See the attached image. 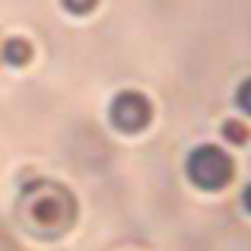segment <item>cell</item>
Listing matches in <instances>:
<instances>
[{"instance_id": "52a82bcc", "label": "cell", "mask_w": 251, "mask_h": 251, "mask_svg": "<svg viewBox=\"0 0 251 251\" xmlns=\"http://www.w3.org/2000/svg\"><path fill=\"white\" fill-rule=\"evenodd\" d=\"M99 0H61V6L70 13V16H86V13L96 10Z\"/></svg>"}, {"instance_id": "8992f818", "label": "cell", "mask_w": 251, "mask_h": 251, "mask_svg": "<svg viewBox=\"0 0 251 251\" xmlns=\"http://www.w3.org/2000/svg\"><path fill=\"white\" fill-rule=\"evenodd\" d=\"M235 105H239L242 115H248V118H251V76L239 83V89H235Z\"/></svg>"}, {"instance_id": "7a4b0ae2", "label": "cell", "mask_w": 251, "mask_h": 251, "mask_svg": "<svg viewBox=\"0 0 251 251\" xmlns=\"http://www.w3.org/2000/svg\"><path fill=\"white\" fill-rule=\"evenodd\" d=\"M184 172H188L191 184L201 191H223L235 178V162L216 143H201L188 153L184 159Z\"/></svg>"}, {"instance_id": "ba28073f", "label": "cell", "mask_w": 251, "mask_h": 251, "mask_svg": "<svg viewBox=\"0 0 251 251\" xmlns=\"http://www.w3.org/2000/svg\"><path fill=\"white\" fill-rule=\"evenodd\" d=\"M242 207L251 213V184H245V191H242Z\"/></svg>"}, {"instance_id": "277c9868", "label": "cell", "mask_w": 251, "mask_h": 251, "mask_svg": "<svg viewBox=\"0 0 251 251\" xmlns=\"http://www.w3.org/2000/svg\"><path fill=\"white\" fill-rule=\"evenodd\" d=\"M32 54H35V48H32V42L23 38V35H10L3 42V48H0V57H3L10 67H25V64L32 61Z\"/></svg>"}, {"instance_id": "6da1fadb", "label": "cell", "mask_w": 251, "mask_h": 251, "mask_svg": "<svg viewBox=\"0 0 251 251\" xmlns=\"http://www.w3.org/2000/svg\"><path fill=\"white\" fill-rule=\"evenodd\" d=\"M16 223L38 242L67 235L76 223V197L54 178H29L16 197Z\"/></svg>"}, {"instance_id": "3957f363", "label": "cell", "mask_w": 251, "mask_h": 251, "mask_svg": "<svg viewBox=\"0 0 251 251\" xmlns=\"http://www.w3.org/2000/svg\"><path fill=\"white\" fill-rule=\"evenodd\" d=\"M108 121L115 124V130L121 134H140L147 130V124L153 121V105L143 92L137 89H121L115 92V99L108 102Z\"/></svg>"}, {"instance_id": "5b68a950", "label": "cell", "mask_w": 251, "mask_h": 251, "mask_svg": "<svg viewBox=\"0 0 251 251\" xmlns=\"http://www.w3.org/2000/svg\"><path fill=\"white\" fill-rule=\"evenodd\" d=\"M223 137L229 143H235V147H242V143H248V127L242 121H235V118H229V121H223Z\"/></svg>"}]
</instances>
